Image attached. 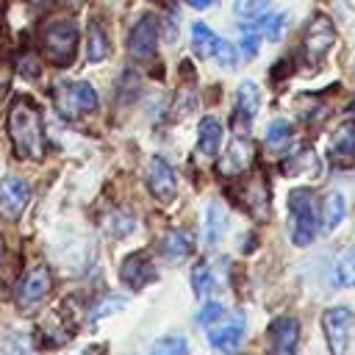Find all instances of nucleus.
<instances>
[{
	"mask_svg": "<svg viewBox=\"0 0 355 355\" xmlns=\"http://www.w3.org/2000/svg\"><path fill=\"white\" fill-rule=\"evenodd\" d=\"M147 186L150 191L158 197V200H169L178 189V178H175V169L169 166V161L164 158H153L150 166H147Z\"/></svg>",
	"mask_w": 355,
	"mask_h": 355,
	"instance_id": "4468645a",
	"label": "nucleus"
},
{
	"mask_svg": "<svg viewBox=\"0 0 355 355\" xmlns=\"http://www.w3.org/2000/svg\"><path fill=\"white\" fill-rule=\"evenodd\" d=\"M50 286H53V277H50V269L44 263L33 266L25 277H22V286H19V305L22 308H31V305H39L47 294H50Z\"/></svg>",
	"mask_w": 355,
	"mask_h": 355,
	"instance_id": "9b49d317",
	"label": "nucleus"
},
{
	"mask_svg": "<svg viewBox=\"0 0 355 355\" xmlns=\"http://www.w3.org/2000/svg\"><path fill=\"white\" fill-rule=\"evenodd\" d=\"M352 327H355V313L349 308L338 305V308H327L322 313V330H324V338H327V347L333 355H344Z\"/></svg>",
	"mask_w": 355,
	"mask_h": 355,
	"instance_id": "39448f33",
	"label": "nucleus"
},
{
	"mask_svg": "<svg viewBox=\"0 0 355 355\" xmlns=\"http://www.w3.org/2000/svg\"><path fill=\"white\" fill-rule=\"evenodd\" d=\"M291 141H294V128H291L286 119H275V122L266 128V150L283 153V150H288Z\"/></svg>",
	"mask_w": 355,
	"mask_h": 355,
	"instance_id": "4be33fe9",
	"label": "nucleus"
},
{
	"mask_svg": "<svg viewBox=\"0 0 355 355\" xmlns=\"http://www.w3.org/2000/svg\"><path fill=\"white\" fill-rule=\"evenodd\" d=\"M319 200L311 189H294L288 194V233L291 241L305 247L319 230Z\"/></svg>",
	"mask_w": 355,
	"mask_h": 355,
	"instance_id": "f03ea898",
	"label": "nucleus"
},
{
	"mask_svg": "<svg viewBox=\"0 0 355 355\" xmlns=\"http://www.w3.org/2000/svg\"><path fill=\"white\" fill-rule=\"evenodd\" d=\"M86 39H89V47H86L89 61H103V58H108V53H111V39H108V33H105V28H103L100 22H92V25H89Z\"/></svg>",
	"mask_w": 355,
	"mask_h": 355,
	"instance_id": "412c9836",
	"label": "nucleus"
},
{
	"mask_svg": "<svg viewBox=\"0 0 355 355\" xmlns=\"http://www.w3.org/2000/svg\"><path fill=\"white\" fill-rule=\"evenodd\" d=\"M241 336H244V319L236 316V319L227 322L225 327H214V330L208 333V344H211L214 349H219V352H230V349L239 347Z\"/></svg>",
	"mask_w": 355,
	"mask_h": 355,
	"instance_id": "f3484780",
	"label": "nucleus"
},
{
	"mask_svg": "<svg viewBox=\"0 0 355 355\" xmlns=\"http://www.w3.org/2000/svg\"><path fill=\"white\" fill-rule=\"evenodd\" d=\"M53 103L67 119H78L97 108V92L86 80H55Z\"/></svg>",
	"mask_w": 355,
	"mask_h": 355,
	"instance_id": "20e7f679",
	"label": "nucleus"
},
{
	"mask_svg": "<svg viewBox=\"0 0 355 355\" xmlns=\"http://www.w3.org/2000/svg\"><path fill=\"white\" fill-rule=\"evenodd\" d=\"M197 147H200V153H202L205 158H214V155H219V150H222V125H219V119H214V116H205V119L200 122Z\"/></svg>",
	"mask_w": 355,
	"mask_h": 355,
	"instance_id": "6ab92c4d",
	"label": "nucleus"
},
{
	"mask_svg": "<svg viewBox=\"0 0 355 355\" xmlns=\"http://www.w3.org/2000/svg\"><path fill=\"white\" fill-rule=\"evenodd\" d=\"M222 316H225V305L216 302V300H211V302H205V305L200 308V313H197V324H200V327H214Z\"/></svg>",
	"mask_w": 355,
	"mask_h": 355,
	"instance_id": "c85d7f7f",
	"label": "nucleus"
},
{
	"mask_svg": "<svg viewBox=\"0 0 355 355\" xmlns=\"http://www.w3.org/2000/svg\"><path fill=\"white\" fill-rule=\"evenodd\" d=\"M31 200V186L22 178H3L0 180V216L6 219H17L22 214V208Z\"/></svg>",
	"mask_w": 355,
	"mask_h": 355,
	"instance_id": "1a4fd4ad",
	"label": "nucleus"
},
{
	"mask_svg": "<svg viewBox=\"0 0 355 355\" xmlns=\"http://www.w3.org/2000/svg\"><path fill=\"white\" fill-rule=\"evenodd\" d=\"M191 247H194V241L186 230H169L161 236V252L169 263H180L191 252Z\"/></svg>",
	"mask_w": 355,
	"mask_h": 355,
	"instance_id": "a211bd4d",
	"label": "nucleus"
},
{
	"mask_svg": "<svg viewBox=\"0 0 355 355\" xmlns=\"http://www.w3.org/2000/svg\"><path fill=\"white\" fill-rule=\"evenodd\" d=\"M216 44H219V36H216L205 22H194V25H191V47H194L197 55L214 58Z\"/></svg>",
	"mask_w": 355,
	"mask_h": 355,
	"instance_id": "aec40b11",
	"label": "nucleus"
},
{
	"mask_svg": "<svg viewBox=\"0 0 355 355\" xmlns=\"http://www.w3.org/2000/svg\"><path fill=\"white\" fill-rule=\"evenodd\" d=\"M258 44H261V36H258L252 28H247L244 36H241V50H244V55L252 58V55L258 53Z\"/></svg>",
	"mask_w": 355,
	"mask_h": 355,
	"instance_id": "2f4dec72",
	"label": "nucleus"
},
{
	"mask_svg": "<svg viewBox=\"0 0 355 355\" xmlns=\"http://www.w3.org/2000/svg\"><path fill=\"white\" fill-rule=\"evenodd\" d=\"M225 222H227V216H225V208L214 202V205L205 211V219H202L205 241H208L211 247H216V244L222 241V233H225Z\"/></svg>",
	"mask_w": 355,
	"mask_h": 355,
	"instance_id": "5701e85b",
	"label": "nucleus"
},
{
	"mask_svg": "<svg viewBox=\"0 0 355 355\" xmlns=\"http://www.w3.org/2000/svg\"><path fill=\"white\" fill-rule=\"evenodd\" d=\"M8 136L17 150V155L39 161L44 155V133H42V116L36 105H31L25 97L11 103L8 111Z\"/></svg>",
	"mask_w": 355,
	"mask_h": 355,
	"instance_id": "f257e3e1",
	"label": "nucleus"
},
{
	"mask_svg": "<svg viewBox=\"0 0 355 355\" xmlns=\"http://www.w3.org/2000/svg\"><path fill=\"white\" fill-rule=\"evenodd\" d=\"M191 286H194V291H197L200 297H208V294L216 288V280H214V272H211L208 263H200V266L194 269V275H191Z\"/></svg>",
	"mask_w": 355,
	"mask_h": 355,
	"instance_id": "bb28decb",
	"label": "nucleus"
},
{
	"mask_svg": "<svg viewBox=\"0 0 355 355\" xmlns=\"http://www.w3.org/2000/svg\"><path fill=\"white\" fill-rule=\"evenodd\" d=\"M300 344V322L280 316L269 324V352L272 355H294Z\"/></svg>",
	"mask_w": 355,
	"mask_h": 355,
	"instance_id": "9d476101",
	"label": "nucleus"
},
{
	"mask_svg": "<svg viewBox=\"0 0 355 355\" xmlns=\"http://www.w3.org/2000/svg\"><path fill=\"white\" fill-rule=\"evenodd\" d=\"M252 158H255V150H252V144L250 141H244V139H239V141H233V147L227 150V155L222 158V164H219V172L225 175V178H236V175H241L244 169H250L252 166Z\"/></svg>",
	"mask_w": 355,
	"mask_h": 355,
	"instance_id": "2eb2a0df",
	"label": "nucleus"
},
{
	"mask_svg": "<svg viewBox=\"0 0 355 355\" xmlns=\"http://www.w3.org/2000/svg\"><path fill=\"white\" fill-rule=\"evenodd\" d=\"M239 202L258 219H266L269 216V189H266V180L261 175H252L241 189H239Z\"/></svg>",
	"mask_w": 355,
	"mask_h": 355,
	"instance_id": "ddd939ff",
	"label": "nucleus"
},
{
	"mask_svg": "<svg viewBox=\"0 0 355 355\" xmlns=\"http://www.w3.org/2000/svg\"><path fill=\"white\" fill-rule=\"evenodd\" d=\"M119 275H122V280H125L130 288H141L144 283H150V280L155 277V266L150 263V258L133 252V255H128V258L122 261Z\"/></svg>",
	"mask_w": 355,
	"mask_h": 355,
	"instance_id": "dca6fc26",
	"label": "nucleus"
},
{
	"mask_svg": "<svg viewBox=\"0 0 355 355\" xmlns=\"http://www.w3.org/2000/svg\"><path fill=\"white\" fill-rule=\"evenodd\" d=\"M211 3H216V0H189V6H194V8H208Z\"/></svg>",
	"mask_w": 355,
	"mask_h": 355,
	"instance_id": "72a5a7b5",
	"label": "nucleus"
},
{
	"mask_svg": "<svg viewBox=\"0 0 355 355\" xmlns=\"http://www.w3.org/2000/svg\"><path fill=\"white\" fill-rule=\"evenodd\" d=\"M155 47H158V19L141 17L128 36V53L136 61H147L155 55Z\"/></svg>",
	"mask_w": 355,
	"mask_h": 355,
	"instance_id": "0eeeda50",
	"label": "nucleus"
},
{
	"mask_svg": "<svg viewBox=\"0 0 355 355\" xmlns=\"http://www.w3.org/2000/svg\"><path fill=\"white\" fill-rule=\"evenodd\" d=\"M333 42H336V28H333V22H330L324 14H316V17L305 25V33H302V50H305V55H308L311 61H316V58H322V55L330 50Z\"/></svg>",
	"mask_w": 355,
	"mask_h": 355,
	"instance_id": "423d86ee",
	"label": "nucleus"
},
{
	"mask_svg": "<svg viewBox=\"0 0 355 355\" xmlns=\"http://www.w3.org/2000/svg\"><path fill=\"white\" fill-rule=\"evenodd\" d=\"M75 47H78V25L72 19L67 17L50 19L42 28V50L53 64L67 67L75 58Z\"/></svg>",
	"mask_w": 355,
	"mask_h": 355,
	"instance_id": "7ed1b4c3",
	"label": "nucleus"
},
{
	"mask_svg": "<svg viewBox=\"0 0 355 355\" xmlns=\"http://www.w3.org/2000/svg\"><path fill=\"white\" fill-rule=\"evenodd\" d=\"M153 355H189V344L183 336H166L155 344Z\"/></svg>",
	"mask_w": 355,
	"mask_h": 355,
	"instance_id": "cd10ccee",
	"label": "nucleus"
},
{
	"mask_svg": "<svg viewBox=\"0 0 355 355\" xmlns=\"http://www.w3.org/2000/svg\"><path fill=\"white\" fill-rule=\"evenodd\" d=\"M269 3L272 0H233V14L241 22H255V19H263Z\"/></svg>",
	"mask_w": 355,
	"mask_h": 355,
	"instance_id": "a878e982",
	"label": "nucleus"
},
{
	"mask_svg": "<svg viewBox=\"0 0 355 355\" xmlns=\"http://www.w3.org/2000/svg\"><path fill=\"white\" fill-rule=\"evenodd\" d=\"M214 61H216L219 67H225V69H236V67H239V55H236V47H233L230 42L219 39V44H216V50H214Z\"/></svg>",
	"mask_w": 355,
	"mask_h": 355,
	"instance_id": "c756f323",
	"label": "nucleus"
},
{
	"mask_svg": "<svg viewBox=\"0 0 355 355\" xmlns=\"http://www.w3.org/2000/svg\"><path fill=\"white\" fill-rule=\"evenodd\" d=\"M283 31H286V14L263 17V33H266V39H269V42L283 39Z\"/></svg>",
	"mask_w": 355,
	"mask_h": 355,
	"instance_id": "7c9ffc66",
	"label": "nucleus"
},
{
	"mask_svg": "<svg viewBox=\"0 0 355 355\" xmlns=\"http://www.w3.org/2000/svg\"><path fill=\"white\" fill-rule=\"evenodd\" d=\"M258 111H261V92H258V86L252 80H244L239 86V92H236V105H233V116H230L236 122H230V125H236V130L241 136H247L250 119H255Z\"/></svg>",
	"mask_w": 355,
	"mask_h": 355,
	"instance_id": "6e6552de",
	"label": "nucleus"
},
{
	"mask_svg": "<svg viewBox=\"0 0 355 355\" xmlns=\"http://www.w3.org/2000/svg\"><path fill=\"white\" fill-rule=\"evenodd\" d=\"M119 308H122V300H119V297H108V302L94 305V311H92V322H94V319H103V316H108V313H114V311H119Z\"/></svg>",
	"mask_w": 355,
	"mask_h": 355,
	"instance_id": "473e14b6",
	"label": "nucleus"
},
{
	"mask_svg": "<svg viewBox=\"0 0 355 355\" xmlns=\"http://www.w3.org/2000/svg\"><path fill=\"white\" fill-rule=\"evenodd\" d=\"M327 158L341 166V169H349L355 164V125L347 122L341 125L333 136H330V144H327Z\"/></svg>",
	"mask_w": 355,
	"mask_h": 355,
	"instance_id": "f8f14e48",
	"label": "nucleus"
},
{
	"mask_svg": "<svg viewBox=\"0 0 355 355\" xmlns=\"http://www.w3.org/2000/svg\"><path fill=\"white\" fill-rule=\"evenodd\" d=\"M344 211H347L344 197H341L338 191L327 194V197H324V202H322V225H324V230H333V227L344 219Z\"/></svg>",
	"mask_w": 355,
	"mask_h": 355,
	"instance_id": "b1692460",
	"label": "nucleus"
},
{
	"mask_svg": "<svg viewBox=\"0 0 355 355\" xmlns=\"http://www.w3.org/2000/svg\"><path fill=\"white\" fill-rule=\"evenodd\" d=\"M31 3H47V0H31Z\"/></svg>",
	"mask_w": 355,
	"mask_h": 355,
	"instance_id": "f704fd0d",
	"label": "nucleus"
},
{
	"mask_svg": "<svg viewBox=\"0 0 355 355\" xmlns=\"http://www.w3.org/2000/svg\"><path fill=\"white\" fill-rule=\"evenodd\" d=\"M333 286H338V288H352V286H355V252H344V255L336 261Z\"/></svg>",
	"mask_w": 355,
	"mask_h": 355,
	"instance_id": "393cba45",
	"label": "nucleus"
}]
</instances>
